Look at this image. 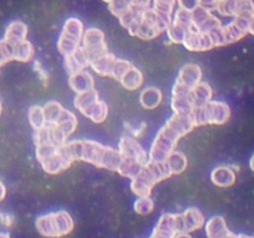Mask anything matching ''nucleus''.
I'll list each match as a JSON object with an SVG mask.
<instances>
[{"mask_svg":"<svg viewBox=\"0 0 254 238\" xmlns=\"http://www.w3.org/2000/svg\"><path fill=\"white\" fill-rule=\"evenodd\" d=\"M57 151V146L52 145V144H41V145H36V159L40 164L49 159L50 156L54 155Z\"/></svg>","mask_w":254,"mask_h":238,"instance_id":"obj_43","label":"nucleus"},{"mask_svg":"<svg viewBox=\"0 0 254 238\" xmlns=\"http://www.w3.org/2000/svg\"><path fill=\"white\" fill-rule=\"evenodd\" d=\"M206 120L212 125H223L231 118V107L222 101H210L205 106Z\"/></svg>","mask_w":254,"mask_h":238,"instance_id":"obj_9","label":"nucleus"},{"mask_svg":"<svg viewBox=\"0 0 254 238\" xmlns=\"http://www.w3.org/2000/svg\"><path fill=\"white\" fill-rule=\"evenodd\" d=\"M215 10L226 17L251 20L254 16V2L253 0H218Z\"/></svg>","mask_w":254,"mask_h":238,"instance_id":"obj_4","label":"nucleus"},{"mask_svg":"<svg viewBox=\"0 0 254 238\" xmlns=\"http://www.w3.org/2000/svg\"><path fill=\"white\" fill-rule=\"evenodd\" d=\"M193 128L195 125L190 116L173 114L168 119L165 125L156 134L148 154L149 160L155 163H165L169 155L176 150L179 140L186 134L191 133Z\"/></svg>","mask_w":254,"mask_h":238,"instance_id":"obj_1","label":"nucleus"},{"mask_svg":"<svg viewBox=\"0 0 254 238\" xmlns=\"http://www.w3.org/2000/svg\"><path fill=\"white\" fill-rule=\"evenodd\" d=\"M189 30L184 29L180 25L175 24V22H171L170 26L166 30V34H168L169 40H170L173 44H183L184 39H185V35Z\"/></svg>","mask_w":254,"mask_h":238,"instance_id":"obj_38","label":"nucleus"},{"mask_svg":"<svg viewBox=\"0 0 254 238\" xmlns=\"http://www.w3.org/2000/svg\"><path fill=\"white\" fill-rule=\"evenodd\" d=\"M34 143L35 145L41 144H51V133H50V125H45L42 128L34 130Z\"/></svg>","mask_w":254,"mask_h":238,"instance_id":"obj_45","label":"nucleus"},{"mask_svg":"<svg viewBox=\"0 0 254 238\" xmlns=\"http://www.w3.org/2000/svg\"><path fill=\"white\" fill-rule=\"evenodd\" d=\"M248 24H250L248 20L235 19L226 26H222L226 46L242 40L248 34Z\"/></svg>","mask_w":254,"mask_h":238,"instance_id":"obj_13","label":"nucleus"},{"mask_svg":"<svg viewBox=\"0 0 254 238\" xmlns=\"http://www.w3.org/2000/svg\"><path fill=\"white\" fill-rule=\"evenodd\" d=\"M173 22L180 25V26L184 27V29L191 30L192 29V16H191V11L178 9L175 12H174Z\"/></svg>","mask_w":254,"mask_h":238,"instance_id":"obj_37","label":"nucleus"},{"mask_svg":"<svg viewBox=\"0 0 254 238\" xmlns=\"http://www.w3.org/2000/svg\"><path fill=\"white\" fill-rule=\"evenodd\" d=\"M154 207H155V202H154V200L150 196L138 197L135 202H134V211L141 216L149 215V213L153 212Z\"/></svg>","mask_w":254,"mask_h":238,"instance_id":"obj_36","label":"nucleus"},{"mask_svg":"<svg viewBox=\"0 0 254 238\" xmlns=\"http://www.w3.org/2000/svg\"><path fill=\"white\" fill-rule=\"evenodd\" d=\"M14 222V217L11 215H7V213H1L0 212V223L5 227H10Z\"/></svg>","mask_w":254,"mask_h":238,"instance_id":"obj_50","label":"nucleus"},{"mask_svg":"<svg viewBox=\"0 0 254 238\" xmlns=\"http://www.w3.org/2000/svg\"><path fill=\"white\" fill-rule=\"evenodd\" d=\"M212 15V11H210V10L206 9V7L201 6V5H198L195 10L191 11V16H192V29L197 30L198 27L202 24H205Z\"/></svg>","mask_w":254,"mask_h":238,"instance_id":"obj_35","label":"nucleus"},{"mask_svg":"<svg viewBox=\"0 0 254 238\" xmlns=\"http://www.w3.org/2000/svg\"><path fill=\"white\" fill-rule=\"evenodd\" d=\"M34 68H35V72H36V73H37V76L40 77V79H41V81L44 82L45 86H46V84H47V81H49V76H47L46 71H45V69L42 68V67H41V63H40L39 61H35Z\"/></svg>","mask_w":254,"mask_h":238,"instance_id":"obj_49","label":"nucleus"},{"mask_svg":"<svg viewBox=\"0 0 254 238\" xmlns=\"http://www.w3.org/2000/svg\"><path fill=\"white\" fill-rule=\"evenodd\" d=\"M146 169L149 170V173L153 175L154 180L156 181V183L161 182V181L166 180V178H171L173 174H171L170 169H169L168 164L165 163H155V161H150L145 164Z\"/></svg>","mask_w":254,"mask_h":238,"instance_id":"obj_30","label":"nucleus"},{"mask_svg":"<svg viewBox=\"0 0 254 238\" xmlns=\"http://www.w3.org/2000/svg\"><path fill=\"white\" fill-rule=\"evenodd\" d=\"M181 45H184V47L191 52H202L215 49V45H213L210 35L207 32L203 34L195 29H191L186 32L185 39Z\"/></svg>","mask_w":254,"mask_h":238,"instance_id":"obj_10","label":"nucleus"},{"mask_svg":"<svg viewBox=\"0 0 254 238\" xmlns=\"http://www.w3.org/2000/svg\"><path fill=\"white\" fill-rule=\"evenodd\" d=\"M161 101H163V92L160 91L156 87H146L145 89H143L139 97V102H140L141 107L144 109H156L160 106Z\"/></svg>","mask_w":254,"mask_h":238,"instance_id":"obj_20","label":"nucleus"},{"mask_svg":"<svg viewBox=\"0 0 254 238\" xmlns=\"http://www.w3.org/2000/svg\"><path fill=\"white\" fill-rule=\"evenodd\" d=\"M236 238H254L252 236H248V235H243V233H241V235H237V237Z\"/></svg>","mask_w":254,"mask_h":238,"instance_id":"obj_56","label":"nucleus"},{"mask_svg":"<svg viewBox=\"0 0 254 238\" xmlns=\"http://www.w3.org/2000/svg\"><path fill=\"white\" fill-rule=\"evenodd\" d=\"M5 197H6V186H5V183L0 180V202L4 201Z\"/></svg>","mask_w":254,"mask_h":238,"instance_id":"obj_52","label":"nucleus"},{"mask_svg":"<svg viewBox=\"0 0 254 238\" xmlns=\"http://www.w3.org/2000/svg\"><path fill=\"white\" fill-rule=\"evenodd\" d=\"M118 151L123 158L133 159L141 165H145L149 161V155L145 149L140 145L134 136L124 135L122 136L118 144Z\"/></svg>","mask_w":254,"mask_h":238,"instance_id":"obj_7","label":"nucleus"},{"mask_svg":"<svg viewBox=\"0 0 254 238\" xmlns=\"http://www.w3.org/2000/svg\"><path fill=\"white\" fill-rule=\"evenodd\" d=\"M235 170L232 166L228 165H220L216 166L212 171H211V181L215 186L221 188H227L235 185L236 182Z\"/></svg>","mask_w":254,"mask_h":238,"instance_id":"obj_16","label":"nucleus"},{"mask_svg":"<svg viewBox=\"0 0 254 238\" xmlns=\"http://www.w3.org/2000/svg\"><path fill=\"white\" fill-rule=\"evenodd\" d=\"M248 34H252L254 36V16L250 20V24H248Z\"/></svg>","mask_w":254,"mask_h":238,"instance_id":"obj_53","label":"nucleus"},{"mask_svg":"<svg viewBox=\"0 0 254 238\" xmlns=\"http://www.w3.org/2000/svg\"><path fill=\"white\" fill-rule=\"evenodd\" d=\"M179 231L174 213H164L160 216L150 238H174Z\"/></svg>","mask_w":254,"mask_h":238,"instance_id":"obj_14","label":"nucleus"},{"mask_svg":"<svg viewBox=\"0 0 254 238\" xmlns=\"http://www.w3.org/2000/svg\"><path fill=\"white\" fill-rule=\"evenodd\" d=\"M72 163H73V160L69 156L66 146L62 145L57 148V151L54 155L42 161L41 166L45 173L50 174V175H57V174L67 170L72 165Z\"/></svg>","mask_w":254,"mask_h":238,"instance_id":"obj_8","label":"nucleus"},{"mask_svg":"<svg viewBox=\"0 0 254 238\" xmlns=\"http://www.w3.org/2000/svg\"><path fill=\"white\" fill-rule=\"evenodd\" d=\"M191 120H192L193 125L196 126H202L207 125V120H206V113H205V107H195L193 111L190 114Z\"/></svg>","mask_w":254,"mask_h":238,"instance_id":"obj_46","label":"nucleus"},{"mask_svg":"<svg viewBox=\"0 0 254 238\" xmlns=\"http://www.w3.org/2000/svg\"><path fill=\"white\" fill-rule=\"evenodd\" d=\"M0 238H10V235L6 232H0Z\"/></svg>","mask_w":254,"mask_h":238,"instance_id":"obj_57","label":"nucleus"},{"mask_svg":"<svg viewBox=\"0 0 254 238\" xmlns=\"http://www.w3.org/2000/svg\"><path fill=\"white\" fill-rule=\"evenodd\" d=\"M174 238H192V237L190 236V233L180 232V233H178V235H175V237Z\"/></svg>","mask_w":254,"mask_h":238,"instance_id":"obj_54","label":"nucleus"},{"mask_svg":"<svg viewBox=\"0 0 254 238\" xmlns=\"http://www.w3.org/2000/svg\"><path fill=\"white\" fill-rule=\"evenodd\" d=\"M171 109L174 114H184V116H190L191 112L195 108L193 99L191 94H183V96H173L170 102Z\"/></svg>","mask_w":254,"mask_h":238,"instance_id":"obj_24","label":"nucleus"},{"mask_svg":"<svg viewBox=\"0 0 254 238\" xmlns=\"http://www.w3.org/2000/svg\"><path fill=\"white\" fill-rule=\"evenodd\" d=\"M82 114L87 117L89 120L93 121V123H103L107 119V117H108V106H107L104 101L98 99L92 106H89L86 111L82 112Z\"/></svg>","mask_w":254,"mask_h":238,"instance_id":"obj_23","label":"nucleus"},{"mask_svg":"<svg viewBox=\"0 0 254 238\" xmlns=\"http://www.w3.org/2000/svg\"><path fill=\"white\" fill-rule=\"evenodd\" d=\"M68 56H71V59L73 60L74 63L78 66V68L81 69V71H86L89 67V64H91V60L87 56L86 51L82 49V46H79L78 49L74 50V51L72 52L71 55H68Z\"/></svg>","mask_w":254,"mask_h":238,"instance_id":"obj_40","label":"nucleus"},{"mask_svg":"<svg viewBox=\"0 0 254 238\" xmlns=\"http://www.w3.org/2000/svg\"><path fill=\"white\" fill-rule=\"evenodd\" d=\"M139 14H140V11H136V10L134 9H129L126 14L122 15V16L119 17V22H121V25L124 29H128V27L138 19Z\"/></svg>","mask_w":254,"mask_h":238,"instance_id":"obj_47","label":"nucleus"},{"mask_svg":"<svg viewBox=\"0 0 254 238\" xmlns=\"http://www.w3.org/2000/svg\"><path fill=\"white\" fill-rule=\"evenodd\" d=\"M116 60H117V57L114 56L113 54H109V52H107V54H104V55H102V56L94 59L93 61L91 62V64H89V67H91V68L93 69L97 74H99V76L111 77L112 69H113Z\"/></svg>","mask_w":254,"mask_h":238,"instance_id":"obj_21","label":"nucleus"},{"mask_svg":"<svg viewBox=\"0 0 254 238\" xmlns=\"http://www.w3.org/2000/svg\"><path fill=\"white\" fill-rule=\"evenodd\" d=\"M82 49L86 51L87 56L89 57L91 62L97 57L108 52V46L106 42V35L102 30L91 27L83 32L82 37Z\"/></svg>","mask_w":254,"mask_h":238,"instance_id":"obj_5","label":"nucleus"},{"mask_svg":"<svg viewBox=\"0 0 254 238\" xmlns=\"http://www.w3.org/2000/svg\"><path fill=\"white\" fill-rule=\"evenodd\" d=\"M218 0H200V5L201 6L206 7L210 11H213L216 7V4H217Z\"/></svg>","mask_w":254,"mask_h":238,"instance_id":"obj_51","label":"nucleus"},{"mask_svg":"<svg viewBox=\"0 0 254 238\" xmlns=\"http://www.w3.org/2000/svg\"><path fill=\"white\" fill-rule=\"evenodd\" d=\"M27 118H29L30 125L34 130L42 128L46 125V119H45L44 108L41 106H31L27 112Z\"/></svg>","mask_w":254,"mask_h":238,"instance_id":"obj_32","label":"nucleus"},{"mask_svg":"<svg viewBox=\"0 0 254 238\" xmlns=\"http://www.w3.org/2000/svg\"><path fill=\"white\" fill-rule=\"evenodd\" d=\"M176 2L179 5V9L188 10V11H192L200 5V0H176Z\"/></svg>","mask_w":254,"mask_h":238,"instance_id":"obj_48","label":"nucleus"},{"mask_svg":"<svg viewBox=\"0 0 254 238\" xmlns=\"http://www.w3.org/2000/svg\"><path fill=\"white\" fill-rule=\"evenodd\" d=\"M54 125H56L67 138H69L76 131L78 121H77V117L71 111L64 109L59 118H57V120L55 121Z\"/></svg>","mask_w":254,"mask_h":238,"instance_id":"obj_22","label":"nucleus"},{"mask_svg":"<svg viewBox=\"0 0 254 238\" xmlns=\"http://www.w3.org/2000/svg\"><path fill=\"white\" fill-rule=\"evenodd\" d=\"M202 81V69L196 63H186L180 68L176 82L192 91Z\"/></svg>","mask_w":254,"mask_h":238,"instance_id":"obj_12","label":"nucleus"},{"mask_svg":"<svg viewBox=\"0 0 254 238\" xmlns=\"http://www.w3.org/2000/svg\"><path fill=\"white\" fill-rule=\"evenodd\" d=\"M160 35V32L153 27L151 25L146 24L145 21L140 19L139 16V21H138V27H136V32H135V37H139L141 40H154Z\"/></svg>","mask_w":254,"mask_h":238,"instance_id":"obj_34","label":"nucleus"},{"mask_svg":"<svg viewBox=\"0 0 254 238\" xmlns=\"http://www.w3.org/2000/svg\"><path fill=\"white\" fill-rule=\"evenodd\" d=\"M121 84L128 91H135V89H139L141 87L144 82L143 73L139 68L136 67H131L126 74L121 78Z\"/></svg>","mask_w":254,"mask_h":238,"instance_id":"obj_26","label":"nucleus"},{"mask_svg":"<svg viewBox=\"0 0 254 238\" xmlns=\"http://www.w3.org/2000/svg\"><path fill=\"white\" fill-rule=\"evenodd\" d=\"M42 108H44V114L47 125H54L55 121L57 120V118H59L60 114H61V112L64 109V107L56 101L47 102Z\"/></svg>","mask_w":254,"mask_h":238,"instance_id":"obj_33","label":"nucleus"},{"mask_svg":"<svg viewBox=\"0 0 254 238\" xmlns=\"http://www.w3.org/2000/svg\"><path fill=\"white\" fill-rule=\"evenodd\" d=\"M35 50L30 41L24 40L14 46V61L29 62L34 59Z\"/></svg>","mask_w":254,"mask_h":238,"instance_id":"obj_31","label":"nucleus"},{"mask_svg":"<svg viewBox=\"0 0 254 238\" xmlns=\"http://www.w3.org/2000/svg\"><path fill=\"white\" fill-rule=\"evenodd\" d=\"M10 61H14V46L2 39L0 40V67Z\"/></svg>","mask_w":254,"mask_h":238,"instance_id":"obj_41","label":"nucleus"},{"mask_svg":"<svg viewBox=\"0 0 254 238\" xmlns=\"http://www.w3.org/2000/svg\"><path fill=\"white\" fill-rule=\"evenodd\" d=\"M207 238H236L237 235L231 232L222 216H213L205 223Z\"/></svg>","mask_w":254,"mask_h":238,"instance_id":"obj_15","label":"nucleus"},{"mask_svg":"<svg viewBox=\"0 0 254 238\" xmlns=\"http://www.w3.org/2000/svg\"><path fill=\"white\" fill-rule=\"evenodd\" d=\"M103 1H104V2H108V4H109V2H111L112 0H103Z\"/></svg>","mask_w":254,"mask_h":238,"instance_id":"obj_58","label":"nucleus"},{"mask_svg":"<svg viewBox=\"0 0 254 238\" xmlns=\"http://www.w3.org/2000/svg\"><path fill=\"white\" fill-rule=\"evenodd\" d=\"M83 32V22L79 19H77V17H69V19H67L66 22H64V29H62V32L60 36H64L66 37V39L71 40V41L77 42V44L81 45Z\"/></svg>","mask_w":254,"mask_h":238,"instance_id":"obj_19","label":"nucleus"},{"mask_svg":"<svg viewBox=\"0 0 254 238\" xmlns=\"http://www.w3.org/2000/svg\"><path fill=\"white\" fill-rule=\"evenodd\" d=\"M144 165H141L138 161L133 160V159H127L123 158L121 161V165H119L117 173L121 176L127 178H134L135 176H138L140 174L141 169H143Z\"/></svg>","mask_w":254,"mask_h":238,"instance_id":"obj_28","label":"nucleus"},{"mask_svg":"<svg viewBox=\"0 0 254 238\" xmlns=\"http://www.w3.org/2000/svg\"><path fill=\"white\" fill-rule=\"evenodd\" d=\"M133 67V64L130 63L127 60H122V59H117L116 62H114L113 69H112L111 73V78L117 79V81H121L122 77L129 71V69Z\"/></svg>","mask_w":254,"mask_h":238,"instance_id":"obj_39","label":"nucleus"},{"mask_svg":"<svg viewBox=\"0 0 254 238\" xmlns=\"http://www.w3.org/2000/svg\"><path fill=\"white\" fill-rule=\"evenodd\" d=\"M191 97H192L195 107H205L208 102L212 101L213 89L210 84L201 81L200 83L191 91Z\"/></svg>","mask_w":254,"mask_h":238,"instance_id":"obj_25","label":"nucleus"},{"mask_svg":"<svg viewBox=\"0 0 254 238\" xmlns=\"http://www.w3.org/2000/svg\"><path fill=\"white\" fill-rule=\"evenodd\" d=\"M155 185L156 181L154 180V178L151 176V174L149 173L148 169L145 168V165L141 169L140 174L130 180L131 191H133L134 195H136L138 197H146V196H150L153 187Z\"/></svg>","mask_w":254,"mask_h":238,"instance_id":"obj_11","label":"nucleus"},{"mask_svg":"<svg viewBox=\"0 0 254 238\" xmlns=\"http://www.w3.org/2000/svg\"><path fill=\"white\" fill-rule=\"evenodd\" d=\"M153 4L154 10H156L160 14L173 16L174 10H175L176 0H153Z\"/></svg>","mask_w":254,"mask_h":238,"instance_id":"obj_42","label":"nucleus"},{"mask_svg":"<svg viewBox=\"0 0 254 238\" xmlns=\"http://www.w3.org/2000/svg\"><path fill=\"white\" fill-rule=\"evenodd\" d=\"M64 145L72 160L86 161L99 169L117 171L123 159L118 149L94 140H72L67 141Z\"/></svg>","mask_w":254,"mask_h":238,"instance_id":"obj_2","label":"nucleus"},{"mask_svg":"<svg viewBox=\"0 0 254 238\" xmlns=\"http://www.w3.org/2000/svg\"><path fill=\"white\" fill-rule=\"evenodd\" d=\"M68 87L76 94L94 89V78L89 72H78V73L68 76Z\"/></svg>","mask_w":254,"mask_h":238,"instance_id":"obj_17","label":"nucleus"},{"mask_svg":"<svg viewBox=\"0 0 254 238\" xmlns=\"http://www.w3.org/2000/svg\"><path fill=\"white\" fill-rule=\"evenodd\" d=\"M176 227H178L179 233H191L200 230L205 226V216L202 215L200 210L195 207H190L183 213L175 215Z\"/></svg>","mask_w":254,"mask_h":238,"instance_id":"obj_6","label":"nucleus"},{"mask_svg":"<svg viewBox=\"0 0 254 238\" xmlns=\"http://www.w3.org/2000/svg\"><path fill=\"white\" fill-rule=\"evenodd\" d=\"M27 31H29V29H27V25L24 21L15 20V21L10 22L7 25L4 34V40L9 42V44H11L12 46H15L19 42L26 40Z\"/></svg>","mask_w":254,"mask_h":238,"instance_id":"obj_18","label":"nucleus"},{"mask_svg":"<svg viewBox=\"0 0 254 238\" xmlns=\"http://www.w3.org/2000/svg\"><path fill=\"white\" fill-rule=\"evenodd\" d=\"M35 226L37 232L44 237L61 238L73 231L74 222L67 211L61 210L37 217Z\"/></svg>","mask_w":254,"mask_h":238,"instance_id":"obj_3","label":"nucleus"},{"mask_svg":"<svg viewBox=\"0 0 254 238\" xmlns=\"http://www.w3.org/2000/svg\"><path fill=\"white\" fill-rule=\"evenodd\" d=\"M250 168H251V170L254 173V154L251 156V159H250Z\"/></svg>","mask_w":254,"mask_h":238,"instance_id":"obj_55","label":"nucleus"},{"mask_svg":"<svg viewBox=\"0 0 254 238\" xmlns=\"http://www.w3.org/2000/svg\"><path fill=\"white\" fill-rule=\"evenodd\" d=\"M99 99V94L97 89H89V91L82 92V93H77L74 97L73 106L74 108L78 109L79 112H83L88 108L89 106L97 102Z\"/></svg>","mask_w":254,"mask_h":238,"instance_id":"obj_29","label":"nucleus"},{"mask_svg":"<svg viewBox=\"0 0 254 238\" xmlns=\"http://www.w3.org/2000/svg\"><path fill=\"white\" fill-rule=\"evenodd\" d=\"M166 164L173 175H180L188 168V158L184 153L175 150L166 159Z\"/></svg>","mask_w":254,"mask_h":238,"instance_id":"obj_27","label":"nucleus"},{"mask_svg":"<svg viewBox=\"0 0 254 238\" xmlns=\"http://www.w3.org/2000/svg\"><path fill=\"white\" fill-rule=\"evenodd\" d=\"M108 7L112 14L119 19L122 15H124L130 9V5H129V2L127 0H112L108 4Z\"/></svg>","mask_w":254,"mask_h":238,"instance_id":"obj_44","label":"nucleus"}]
</instances>
